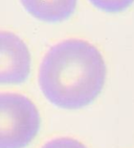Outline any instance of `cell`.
Segmentation results:
<instances>
[{
	"mask_svg": "<svg viewBox=\"0 0 134 148\" xmlns=\"http://www.w3.org/2000/svg\"><path fill=\"white\" fill-rule=\"evenodd\" d=\"M107 67L101 51L82 39H67L45 54L38 83L49 103L62 109H81L97 100L105 85Z\"/></svg>",
	"mask_w": 134,
	"mask_h": 148,
	"instance_id": "6da1fadb",
	"label": "cell"
},
{
	"mask_svg": "<svg viewBox=\"0 0 134 148\" xmlns=\"http://www.w3.org/2000/svg\"><path fill=\"white\" fill-rule=\"evenodd\" d=\"M41 117L37 106L24 95H0V148H26L37 138Z\"/></svg>",
	"mask_w": 134,
	"mask_h": 148,
	"instance_id": "7a4b0ae2",
	"label": "cell"
},
{
	"mask_svg": "<svg viewBox=\"0 0 134 148\" xmlns=\"http://www.w3.org/2000/svg\"><path fill=\"white\" fill-rule=\"evenodd\" d=\"M31 58L25 42L11 32L0 34V83L20 85L31 74Z\"/></svg>",
	"mask_w": 134,
	"mask_h": 148,
	"instance_id": "3957f363",
	"label": "cell"
},
{
	"mask_svg": "<svg viewBox=\"0 0 134 148\" xmlns=\"http://www.w3.org/2000/svg\"><path fill=\"white\" fill-rule=\"evenodd\" d=\"M31 16L47 23L65 21L77 9L78 0H20Z\"/></svg>",
	"mask_w": 134,
	"mask_h": 148,
	"instance_id": "277c9868",
	"label": "cell"
},
{
	"mask_svg": "<svg viewBox=\"0 0 134 148\" xmlns=\"http://www.w3.org/2000/svg\"><path fill=\"white\" fill-rule=\"evenodd\" d=\"M95 9L105 13H120L134 3V0H88Z\"/></svg>",
	"mask_w": 134,
	"mask_h": 148,
	"instance_id": "5b68a950",
	"label": "cell"
},
{
	"mask_svg": "<svg viewBox=\"0 0 134 148\" xmlns=\"http://www.w3.org/2000/svg\"><path fill=\"white\" fill-rule=\"evenodd\" d=\"M41 148H87L82 142L77 139L68 137H61L46 142Z\"/></svg>",
	"mask_w": 134,
	"mask_h": 148,
	"instance_id": "8992f818",
	"label": "cell"
}]
</instances>
